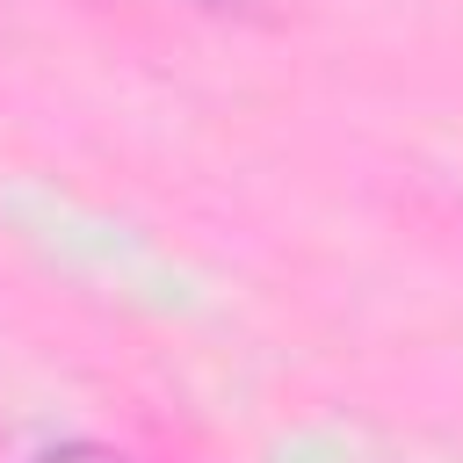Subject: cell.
<instances>
[{"label": "cell", "instance_id": "1", "mask_svg": "<svg viewBox=\"0 0 463 463\" xmlns=\"http://www.w3.org/2000/svg\"><path fill=\"white\" fill-rule=\"evenodd\" d=\"M36 463H123V456L101 449V441H58V449H43Z\"/></svg>", "mask_w": 463, "mask_h": 463}, {"label": "cell", "instance_id": "2", "mask_svg": "<svg viewBox=\"0 0 463 463\" xmlns=\"http://www.w3.org/2000/svg\"><path fill=\"white\" fill-rule=\"evenodd\" d=\"M203 7H239V0H203Z\"/></svg>", "mask_w": 463, "mask_h": 463}]
</instances>
